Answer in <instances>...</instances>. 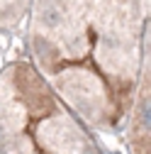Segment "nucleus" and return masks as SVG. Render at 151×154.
<instances>
[{
    "label": "nucleus",
    "instance_id": "obj_1",
    "mask_svg": "<svg viewBox=\"0 0 151 154\" xmlns=\"http://www.w3.org/2000/svg\"><path fill=\"white\" fill-rule=\"evenodd\" d=\"M12 81H15V91L20 93L22 103H25L32 112H51V110L56 108L51 91L46 88V83L42 81V76L37 73L32 66L20 64V66L15 69Z\"/></svg>",
    "mask_w": 151,
    "mask_h": 154
},
{
    "label": "nucleus",
    "instance_id": "obj_2",
    "mask_svg": "<svg viewBox=\"0 0 151 154\" xmlns=\"http://www.w3.org/2000/svg\"><path fill=\"white\" fill-rule=\"evenodd\" d=\"M132 152L134 154H149V130L137 125L134 134H132Z\"/></svg>",
    "mask_w": 151,
    "mask_h": 154
}]
</instances>
